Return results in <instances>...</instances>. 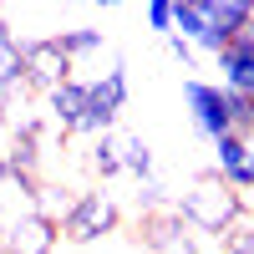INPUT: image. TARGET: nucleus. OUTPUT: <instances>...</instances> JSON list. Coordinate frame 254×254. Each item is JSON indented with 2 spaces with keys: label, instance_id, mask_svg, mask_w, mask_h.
Here are the masks:
<instances>
[{
  "label": "nucleus",
  "instance_id": "f257e3e1",
  "mask_svg": "<svg viewBox=\"0 0 254 254\" xmlns=\"http://www.w3.org/2000/svg\"><path fill=\"white\" fill-rule=\"evenodd\" d=\"M173 208H178V219H183L188 229L224 239V229L234 224L239 208H244V193H234V188H229L219 173H198L193 188H188L183 198H173Z\"/></svg>",
  "mask_w": 254,
  "mask_h": 254
},
{
  "label": "nucleus",
  "instance_id": "f03ea898",
  "mask_svg": "<svg viewBox=\"0 0 254 254\" xmlns=\"http://www.w3.org/2000/svg\"><path fill=\"white\" fill-rule=\"evenodd\" d=\"M117 224H122V208L112 203V193L87 188V193H76L71 208L61 214V234H66L71 244H92V239L117 234Z\"/></svg>",
  "mask_w": 254,
  "mask_h": 254
},
{
  "label": "nucleus",
  "instance_id": "7ed1b4c3",
  "mask_svg": "<svg viewBox=\"0 0 254 254\" xmlns=\"http://www.w3.org/2000/svg\"><path fill=\"white\" fill-rule=\"evenodd\" d=\"M183 102H188V112H193V127H198L208 142H219V137L234 132V102H229L224 87L188 76V81H183Z\"/></svg>",
  "mask_w": 254,
  "mask_h": 254
},
{
  "label": "nucleus",
  "instance_id": "20e7f679",
  "mask_svg": "<svg viewBox=\"0 0 254 254\" xmlns=\"http://www.w3.org/2000/svg\"><path fill=\"white\" fill-rule=\"evenodd\" d=\"M20 66H26V81H31L41 97H51L56 87H66V81H71V56L61 51L56 36H36V41H26Z\"/></svg>",
  "mask_w": 254,
  "mask_h": 254
},
{
  "label": "nucleus",
  "instance_id": "39448f33",
  "mask_svg": "<svg viewBox=\"0 0 254 254\" xmlns=\"http://www.w3.org/2000/svg\"><path fill=\"white\" fill-rule=\"evenodd\" d=\"M61 239V219L41 214V208H26V214H15L10 229L0 234V254H51Z\"/></svg>",
  "mask_w": 254,
  "mask_h": 254
},
{
  "label": "nucleus",
  "instance_id": "423d86ee",
  "mask_svg": "<svg viewBox=\"0 0 254 254\" xmlns=\"http://www.w3.org/2000/svg\"><path fill=\"white\" fill-rule=\"evenodd\" d=\"M137 239L147 254H198L188 224L178 219V208H158V214H142L137 219Z\"/></svg>",
  "mask_w": 254,
  "mask_h": 254
},
{
  "label": "nucleus",
  "instance_id": "0eeeda50",
  "mask_svg": "<svg viewBox=\"0 0 254 254\" xmlns=\"http://www.w3.org/2000/svg\"><path fill=\"white\" fill-rule=\"evenodd\" d=\"M214 173L234 188V193H254V147L249 137H219L214 142Z\"/></svg>",
  "mask_w": 254,
  "mask_h": 254
},
{
  "label": "nucleus",
  "instance_id": "6e6552de",
  "mask_svg": "<svg viewBox=\"0 0 254 254\" xmlns=\"http://www.w3.org/2000/svg\"><path fill=\"white\" fill-rule=\"evenodd\" d=\"M219 71H224V92L229 97H254V46L239 36L234 46H224L219 56Z\"/></svg>",
  "mask_w": 254,
  "mask_h": 254
},
{
  "label": "nucleus",
  "instance_id": "1a4fd4ad",
  "mask_svg": "<svg viewBox=\"0 0 254 254\" xmlns=\"http://www.w3.org/2000/svg\"><path fill=\"white\" fill-rule=\"evenodd\" d=\"M219 254H254V198H244L239 219L224 229V239H219Z\"/></svg>",
  "mask_w": 254,
  "mask_h": 254
},
{
  "label": "nucleus",
  "instance_id": "9d476101",
  "mask_svg": "<svg viewBox=\"0 0 254 254\" xmlns=\"http://www.w3.org/2000/svg\"><path fill=\"white\" fill-rule=\"evenodd\" d=\"M56 41H61V51L71 56V71H76V61H81V56H92V51H102V46H107V36H102L97 26H76V31H56Z\"/></svg>",
  "mask_w": 254,
  "mask_h": 254
},
{
  "label": "nucleus",
  "instance_id": "9b49d317",
  "mask_svg": "<svg viewBox=\"0 0 254 254\" xmlns=\"http://www.w3.org/2000/svg\"><path fill=\"white\" fill-rule=\"evenodd\" d=\"M87 168H92L97 178H117V173H122V137H117V132L97 137V142H92V158H87Z\"/></svg>",
  "mask_w": 254,
  "mask_h": 254
},
{
  "label": "nucleus",
  "instance_id": "f8f14e48",
  "mask_svg": "<svg viewBox=\"0 0 254 254\" xmlns=\"http://www.w3.org/2000/svg\"><path fill=\"white\" fill-rule=\"evenodd\" d=\"M122 173L137 178V183H153V147H147L142 137H122Z\"/></svg>",
  "mask_w": 254,
  "mask_h": 254
},
{
  "label": "nucleus",
  "instance_id": "ddd939ff",
  "mask_svg": "<svg viewBox=\"0 0 254 254\" xmlns=\"http://www.w3.org/2000/svg\"><path fill=\"white\" fill-rule=\"evenodd\" d=\"M142 15H147V26H153V31H163V41L173 36V0H147Z\"/></svg>",
  "mask_w": 254,
  "mask_h": 254
},
{
  "label": "nucleus",
  "instance_id": "4468645a",
  "mask_svg": "<svg viewBox=\"0 0 254 254\" xmlns=\"http://www.w3.org/2000/svg\"><path fill=\"white\" fill-rule=\"evenodd\" d=\"M168 51H173L183 66H193V41H183V36H168Z\"/></svg>",
  "mask_w": 254,
  "mask_h": 254
},
{
  "label": "nucleus",
  "instance_id": "2eb2a0df",
  "mask_svg": "<svg viewBox=\"0 0 254 254\" xmlns=\"http://www.w3.org/2000/svg\"><path fill=\"white\" fill-rule=\"evenodd\" d=\"M244 41H249V46H254V20H249V31H244Z\"/></svg>",
  "mask_w": 254,
  "mask_h": 254
}]
</instances>
